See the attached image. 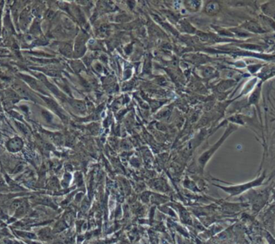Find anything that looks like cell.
Segmentation results:
<instances>
[{
    "instance_id": "2",
    "label": "cell",
    "mask_w": 275,
    "mask_h": 244,
    "mask_svg": "<svg viewBox=\"0 0 275 244\" xmlns=\"http://www.w3.org/2000/svg\"><path fill=\"white\" fill-rule=\"evenodd\" d=\"M265 176H262L261 177L258 178V180H256L254 181H252L251 183H248L246 185H238V186H233V187H229V188H224V187H221V189H223L224 190L227 191L228 193H232V194H238L241 193L243 190H245L247 189H249L251 187H253L255 185H260L261 182L264 180Z\"/></svg>"
},
{
    "instance_id": "1",
    "label": "cell",
    "mask_w": 275,
    "mask_h": 244,
    "mask_svg": "<svg viewBox=\"0 0 275 244\" xmlns=\"http://www.w3.org/2000/svg\"><path fill=\"white\" fill-rule=\"evenodd\" d=\"M236 130V127H233V126H232V125H230L229 127H228L227 130H226V131H225V133H224V134L223 135V136L220 139L219 141H218L212 148H210L209 150H208L207 152H206L203 156H201V157L200 158V162L202 164H204L207 162V159H209V158L211 157V156L214 153V152L216 151V150L222 144V143L224 141L225 139H226L228 136H229V135L233 132V130Z\"/></svg>"
}]
</instances>
